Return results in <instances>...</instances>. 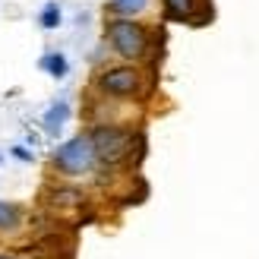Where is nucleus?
Returning a JSON list of instances; mask_svg holds the SVG:
<instances>
[{
    "mask_svg": "<svg viewBox=\"0 0 259 259\" xmlns=\"http://www.w3.org/2000/svg\"><path fill=\"white\" fill-rule=\"evenodd\" d=\"M51 161H54V167L60 174H67V177H82L89 171H95L98 155H95V146H92V136L79 133V136H73L67 142H60Z\"/></svg>",
    "mask_w": 259,
    "mask_h": 259,
    "instance_id": "f257e3e1",
    "label": "nucleus"
},
{
    "mask_svg": "<svg viewBox=\"0 0 259 259\" xmlns=\"http://www.w3.org/2000/svg\"><path fill=\"white\" fill-rule=\"evenodd\" d=\"M92 146H95V155H98V164H108V167H117L130 158L133 152V130H123V126H95L92 133Z\"/></svg>",
    "mask_w": 259,
    "mask_h": 259,
    "instance_id": "f03ea898",
    "label": "nucleus"
},
{
    "mask_svg": "<svg viewBox=\"0 0 259 259\" xmlns=\"http://www.w3.org/2000/svg\"><path fill=\"white\" fill-rule=\"evenodd\" d=\"M105 35H108V45L123 60H142L149 51V32L133 19H111Z\"/></svg>",
    "mask_w": 259,
    "mask_h": 259,
    "instance_id": "7ed1b4c3",
    "label": "nucleus"
},
{
    "mask_svg": "<svg viewBox=\"0 0 259 259\" xmlns=\"http://www.w3.org/2000/svg\"><path fill=\"white\" fill-rule=\"evenodd\" d=\"M146 85V76L142 70L130 67V63H120V67H108L95 76V89L105 92L108 98H136Z\"/></svg>",
    "mask_w": 259,
    "mask_h": 259,
    "instance_id": "20e7f679",
    "label": "nucleus"
},
{
    "mask_svg": "<svg viewBox=\"0 0 259 259\" xmlns=\"http://www.w3.org/2000/svg\"><path fill=\"white\" fill-rule=\"evenodd\" d=\"M164 4V16L167 19H174V22H196V0H161Z\"/></svg>",
    "mask_w": 259,
    "mask_h": 259,
    "instance_id": "39448f33",
    "label": "nucleus"
},
{
    "mask_svg": "<svg viewBox=\"0 0 259 259\" xmlns=\"http://www.w3.org/2000/svg\"><path fill=\"white\" fill-rule=\"evenodd\" d=\"M38 67H41L48 76H54V79H63V76L70 73V63H67V57H63L60 51H48V54L38 60Z\"/></svg>",
    "mask_w": 259,
    "mask_h": 259,
    "instance_id": "423d86ee",
    "label": "nucleus"
},
{
    "mask_svg": "<svg viewBox=\"0 0 259 259\" xmlns=\"http://www.w3.org/2000/svg\"><path fill=\"white\" fill-rule=\"evenodd\" d=\"M22 225V209L0 199V231H16Z\"/></svg>",
    "mask_w": 259,
    "mask_h": 259,
    "instance_id": "0eeeda50",
    "label": "nucleus"
},
{
    "mask_svg": "<svg viewBox=\"0 0 259 259\" xmlns=\"http://www.w3.org/2000/svg\"><path fill=\"white\" fill-rule=\"evenodd\" d=\"M67 117H70V105H67V101H57V105H51V111L45 114V126L51 130V133H57Z\"/></svg>",
    "mask_w": 259,
    "mask_h": 259,
    "instance_id": "6e6552de",
    "label": "nucleus"
},
{
    "mask_svg": "<svg viewBox=\"0 0 259 259\" xmlns=\"http://www.w3.org/2000/svg\"><path fill=\"white\" fill-rule=\"evenodd\" d=\"M149 7V0H111V10L117 13L120 19H126V16H136V13H142Z\"/></svg>",
    "mask_w": 259,
    "mask_h": 259,
    "instance_id": "1a4fd4ad",
    "label": "nucleus"
},
{
    "mask_svg": "<svg viewBox=\"0 0 259 259\" xmlns=\"http://www.w3.org/2000/svg\"><path fill=\"white\" fill-rule=\"evenodd\" d=\"M38 25H41V29H57L60 25V4H45L41 7V13H38Z\"/></svg>",
    "mask_w": 259,
    "mask_h": 259,
    "instance_id": "9d476101",
    "label": "nucleus"
},
{
    "mask_svg": "<svg viewBox=\"0 0 259 259\" xmlns=\"http://www.w3.org/2000/svg\"><path fill=\"white\" fill-rule=\"evenodd\" d=\"M13 155H16V158H22V161H32L29 149H22V146H16V149H13Z\"/></svg>",
    "mask_w": 259,
    "mask_h": 259,
    "instance_id": "9b49d317",
    "label": "nucleus"
},
{
    "mask_svg": "<svg viewBox=\"0 0 259 259\" xmlns=\"http://www.w3.org/2000/svg\"><path fill=\"white\" fill-rule=\"evenodd\" d=\"M0 259H16V256H10V253H0Z\"/></svg>",
    "mask_w": 259,
    "mask_h": 259,
    "instance_id": "f8f14e48",
    "label": "nucleus"
}]
</instances>
